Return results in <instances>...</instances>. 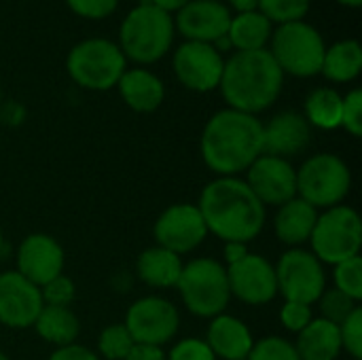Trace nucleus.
I'll list each match as a JSON object with an SVG mask.
<instances>
[{"label":"nucleus","instance_id":"obj_27","mask_svg":"<svg viewBox=\"0 0 362 360\" xmlns=\"http://www.w3.org/2000/svg\"><path fill=\"white\" fill-rule=\"evenodd\" d=\"M38 337H42L47 344L62 348L68 344H74L81 333V323L76 314L70 308H51L45 306L32 327Z\"/></svg>","mask_w":362,"mask_h":360},{"label":"nucleus","instance_id":"obj_12","mask_svg":"<svg viewBox=\"0 0 362 360\" xmlns=\"http://www.w3.org/2000/svg\"><path fill=\"white\" fill-rule=\"evenodd\" d=\"M225 68V55H221L208 42L185 40L172 55V70L178 83L195 93H208L218 89Z\"/></svg>","mask_w":362,"mask_h":360},{"label":"nucleus","instance_id":"obj_23","mask_svg":"<svg viewBox=\"0 0 362 360\" xmlns=\"http://www.w3.org/2000/svg\"><path fill=\"white\" fill-rule=\"evenodd\" d=\"M295 350L301 360H337L344 352L339 327L325 318H312V323L297 333Z\"/></svg>","mask_w":362,"mask_h":360},{"label":"nucleus","instance_id":"obj_43","mask_svg":"<svg viewBox=\"0 0 362 360\" xmlns=\"http://www.w3.org/2000/svg\"><path fill=\"white\" fill-rule=\"evenodd\" d=\"M248 255V244H240V242H227L225 248H223V257H225V267L242 261L244 257Z\"/></svg>","mask_w":362,"mask_h":360},{"label":"nucleus","instance_id":"obj_15","mask_svg":"<svg viewBox=\"0 0 362 360\" xmlns=\"http://www.w3.org/2000/svg\"><path fill=\"white\" fill-rule=\"evenodd\" d=\"M231 297L246 306H265L278 297L276 267L263 255L248 252L242 261L227 267Z\"/></svg>","mask_w":362,"mask_h":360},{"label":"nucleus","instance_id":"obj_39","mask_svg":"<svg viewBox=\"0 0 362 360\" xmlns=\"http://www.w3.org/2000/svg\"><path fill=\"white\" fill-rule=\"evenodd\" d=\"M165 356L168 360H216L206 339H197V337H187L176 342V346H172V350Z\"/></svg>","mask_w":362,"mask_h":360},{"label":"nucleus","instance_id":"obj_37","mask_svg":"<svg viewBox=\"0 0 362 360\" xmlns=\"http://www.w3.org/2000/svg\"><path fill=\"white\" fill-rule=\"evenodd\" d=\"M66 6L83 19H91V21H100L110 17L117 6L119 0H66Z\"/></svg>","mask_w":362,"mask_h":360},{"label":"nucleus","instance_id":"obj_32","mask_svg":"<svg viewBox=\"0 0 362 360\" xmlns=\"http://www.w3.org/2000/svg\"><path fill=\"white\" fill-rule=\"evenodd\" d=\"M316 303L320 308V318H325L333 325H341L358 308V303L354 299L339 293L337 289H325V293L320 295V299Z\"/></svg>","mask_w":362,"mask_h":360},{"label":"nucleus","instance_id":"obj_8","mask_svg":"<svg viewBox=\"0 0 362 360\" xmlns=\"http://www.w3.org/2000/svg\"><path fill=\"white\" fill-rule=\"evenodd\" d=\"M352 189L350 166L333 153H316L297 168V197L316 210L341 206Z\"/></svg>","mask_w":362,"mask_h":360},{"label":"nucleus","instance_id":"obj_45","mask_svg":"<svg viewBox=\"0 0 362 360\" xmlns=\"http://www.w3.org/2000/svg\"><path fill=\"white\" fill-rule=\"evenodd\" d=\"M151 4H155L157 8H161V11H165V13H170V15H176L187 2H191V0H148Z\"/></svg>","mask_w":362,"mask_h":360},{"label":"nucleus","instance_id":"obj_22","mask_svg":"<svg viewBox=\"0 0 362 360\" xmlns=\"http://www.w3.org/2000/svg\"><path fill=\"white\" fill-rule=\"evenodd\" d=\"M316 221L318 210L301 197H293L291 202L278 208V214L274 219V231L282 244L291 248H301L305 242H310Z\"/></svg>","mask_w":362,"mask_h":360},{"label":"nucleus","instance_id":"obj_2","mask_svg":"<svg viewBox=\"0 0 362 360\" xmlns=\"http://www.w3.org/2000/svg\"><path fill=\"white\" fill-rule=\"evenodd\" d=\"M199 153L216 176H240L263 155V123L259 117L223 108L214 112L199 138Z\"/></svg>","mask_w":362,"mask_h":360},{"label":"nucleus","instance_id":"obj_4","mask_svg":"<svg viewBox=\"0 0 362 360\" xmlns=\"http://www.w3.org/2000/svg\"><path fill=\"white\" fill-rule=\"evenodd\" d=\"M174 36V15L144 0L123 17L117 45L127 62L146 68L170 53Z\"/></svg>","mask_w":362,"mask_h":360},{"label":"nucleus","instance_id":"obj_24","mask_svg":"<svg viewBox=\"0 0 362 360\" xmlns=\"http://www.w3.org/2000/svg\"><path fill=\"white\" fill-rule=\"evenodd\" d=\"M182 265L185 263L178 255L161 246H153L140 252L136 261V274L151 289H176Z\"/></svg>","mask_w":362,"mask_h":360},{"label":"nucleus","instance_id":"obj_14","mask_svg":"<svg viewBox=\"0 0 362 360\" xmlns=\"http://www.w3.org/2000/svg\"><path fill=\"white\" fill-rule=\"evenodd\" d=\"M244 174L246 185L265 208H280L297 197V170L288 159L263 153Z\"/></svg>","mask_w":362,"mask_h":360},{"label":"nucleus","instance_id":"obj_40","mask_svg":"<svg viewBox=\"0 0 362 360\" xmlns=\"http://www.w3.org/2000/svg\"><path fill=\"white\" fill-rule=\"evenodd\" d=\"M49 360H100V356L93 350H89V348H85V346H81V344L74 342V344L55 348L51 352Z\"/></svg>","mask_w":362,"mask_h":360},{"label":"nucleus","instance_id":"obj_5","mask_svg":"<svg viewBox=\"0 0 362 360\" xmlns=\"http://www.w3.org/2000/svg\"><path fill=\"white\" fill-rule=\"evenodd\" d=\"M125 70L127 59L123 51L115 40L104 36L78 40L66 55L68 76L89 91H108L117 87Z\"/></svg>","mask_w":362,"mask_h":360},{"label":"nucleus","instance_id":"obj_46","mask_svg":"<svg viewBox=\"0 0 362 360\" xmlns=\"http://www.w3.org/2000/svg\"><path fill=\"white\" fill-rule=\"evenodd\" d=\"M335 2H339L341 6H348V8H358L362 4V0H335Z\"/></svg>","mask_w":362,"mask_h":360},{"label":"nucleus","instance_id":"obj_42","mask_svg":"<svg viewBox=\"0 0 362 360\" xmlns=\"http://www.w3.org/2000/svg\"><path fill=\"white\" fill-rule=\"evenodd\" d=\"M0 115H2V121L4 123H11V125H17L19 121H23L25 117V110L19 102H6V104H0Z\"/></svg>","mask_w":362,"mask_h":360},{"label":"nucleus","instance_id":"obj_44","mask_svg":"<svg viewBox=\"0 0 362 360\" xmlns=\"http://www.w3.org/2000/svg\"><path fill=\"white\" fill-rule=\"evenodd\" d=\"M227 8H229L233 15L259 11V0H227Z\"/></svg>","mask_w":362,"mask_h":360},{"label":"nucleus","instance_id":"obj_11","mask_svg":"<svg viewBox=\"0 0 362 360\" xmlns=\"http://www.w3.org/2000/svg\"><path fill=\"white\" fill-rule=\"evenodd\" d=\"M123 325L129 331L134 344L163 348L165 344L174 342L180 329V314L172 301L148 295L129 306Z\"/></svg>","mask_w":362,"mask_h":360},{"label":"nucleus","instance_id":"obj_26","mask_svg":"<svg viewBox=\"0 0 362 360\" xmlns=\"http://www.w3.org/2000/svg\"><path fill=\"white\" fill-rule=\"evenodd\" d=\"M272 34L274 23L261 11H250L231 15L227 38L233 51H261L267 49Z\"/></svg>","mask_w":362,"mask_h":360},{"label":"nucleus","instance_id":"obj_7","mask_svg":"<svg viewBox=\"0 0 362 360\" xmlns=\"http://www.w3.org/2000/svg\"><path fill=\"white\" fill-rule=\"evenodd\" d=\"M267 51L284 76L291 74L297 79H312L322 70L327 42L318 28L303 19L274 28Z\"/></svg>","mask_w":362,"mask_h":360},{"label":"nucleus","instance_id":"obj_20","mask_svg":"<svg viewBox=\"0 0 362 360\" xmlns=\"http://www.w3.org/2000/svg\"><path fill=\"white\" fill-rule=\"evenodd\" d=\"M206 344L210 346L216 360L248 359L255 337L244 320L231 314H218L210 318Z\"/></svg>","mask_w":362,"mask_h":360},{"label":"nucleus","instance_id":"obj_18","mask_svg":"<svg viewBox=\"0 0 362 360\" xmlns=\"http://www.w3.org/2000/svg\"><path fill=\"white\" fill-rule=\"evenodd\" d=\"M231 15L223 0H191L174 15V28L185 40L212 45L229 32Z\"/></svg>","mask_w":362,"mask_h":360},{"label":"nucleus","instance_id":"obj_50","mask_svg":"<svg viewBox=\"0 0 362 360\" xmlns=\"http://www.w3.org/2000/svg\"><path fill=\"white\" fill-rule=\"evenodd\" d=\"M240 360H248V359H240Z\"/></svg>","mask_w":362,"mask_h":360},{"label":"nucleus","instance_id":"obj_6","mask_svg":"<svg viewBox=\"0 0 362 360\" xmlns=\"http://www.w3.org/2000/svg\"><path fill=\"white\" fill-rule=\"evenodd\" d=\"M176 289L185 308L197 318L210 320L225 314L231 301L227 267L210 257H199L185 263Z\"/></svg>","mask_w":362,"mask_h":360},{"label":"nucleus","instance_id":"obj_1","mask_svg":"<svg viewBox=\"0 0 362 360\" xmlns=\"http://www.w3.org/2000/svg\"><path fill=\"white\" fill-rule=\"evenodd\" d=\"M195 206L208 233L216 236L225 244H250L259 238L267 219L265 206L240 176H216L202 189Z\"/></svg>","mask_w":362,"mask_h":360},{"label":"nucleus","instance_id":"obj_48","mask_svg":"<svg viewBox=\"0 0 362 360\" xmlns=\"http://www.w3.org/2000/svg\"><path fill=\"white\" fill-rule=\"evenodd\" d=\"M0 360H11V359H8V356H6L4 352H0Z\"/></svg>","mask_w":362,"mask_h":360},{"label":"nucleus","instance_id":"obj_19","mask_svg":"<svg viewBox=\"0 0 362 360\" xmlns=\"http://www.w3.org/2000/svg\"><path fill=\"white\" fill-rule=\"evenodd\" d=\"M312 142V127L303 112L282 110L263 123V153L288 159L303 153Z\"/></svg>","mask_w":362,"mask_h":360},{"label":"nucleus","instance_id":"obj_28","mask_svg":"<svg viewBox=\"0 0 362 360\" xmlns=\"http://www.w3.org/2000/svg\"><path fill=\"white\" fill-rule=\"evenodd\" d=\"M341 106L344 95L333 87H316L308 93L303 102V117L310 127L333 132L341 127Z\"/></svg>","mask_w":362,"mask_h":360},{"label":"nucleus","instance_id":"obj_41","mask_svg":"<svg viewBox=\"0 0 362 360\" xmlns=\"http://www.w3.org/2000/svg\"><path fill=\"white\" fill-rule=\"evenodd\" d=\"M125 360H168L163 348L159 346H144V344H134Z\"/></svg>","mask_w":362,"mask_h":360},{"label":"nucleus","instance_id":"obj_36","mask_svg":"<svg viewBox=\"0 0 362 360\" xmlns=\"http://www.w3.org/2000/svg\"><path fill=\"white\" fill-rule=\"evenodd\" d=\"M341 127L354 136H362V89H350L344 95V106H341Z\"/></svg>","mask_w":362,"mask_h":360},{"label":"nucleus","instance_id":"obj_16","mask_svg":"<svg viewBox=\"0 0 362 360\" xmlns=\"http://www.w3.org/2000/svg\"><path fill=\"white\" fill-rule=\"evenodd\" d=\"M45 308L40 289L15 269L0 274V325L6 329H32Z\"/></svg>","mask_w":362,"mask_h":360},{"label":"nucleus","instance_id":"obj_34","mask_svg":"<svg viewBox=\"0 0 362 360\" xmlns=\"http://www.w3.org/2000/svg\"><path fill=\"white\" fill-rule=\"evenodd\" d=\"M40 297L45 306L51 308H70V303L76 297V286L68 276H57L45 286H40Z\"/></svg>","mask_w":362,"mask_h":360},{"label":"nucleus","instance_id":"obj_9","mask_svg":"<svg viewBox=\"0 0 362 360\" xmlns=\"http://www.w3.org/2000/svg\"><path fill=\"white\" fill-rule=\"evenodd\" d=\"M310 244V252L322 265H337L341 261L358 257L362 248L361 214L352 206L344 204L318 212Z\"/></svg>","mask_w":362,"mask_h":360},{"label":"nucleus","instance_id":"obj_3","mask_svg":"<svg viewBox=\"0 0 362 360\" xmlns=\"http://www.w3.org/2000/svg\"><path fill=\"white\" fill-rule=\"evenodd\" d=\"M282 87L284 72L267 49L235 51L229 55L218 85L227 108L255 117L278 102Z\"/></svg>","mask_w":362,"mask_h":360},{"label":"nucleus","instance_id":"obj_33","mask_svg":"<svg viewBox=\"0 0 362 360\" xmlns=\"http://www.w3.org/2000/svg\"><path fill=\"white\" fill-rule=\"evenodd\" d=\"M248 360H301L295 344L278 337V335H267L263 339H255V346L248 354Z\"/></svg>","mask_w":362,"mask_h":360},{"label":"nucleus","instance_id":"obj_29","mask_svg":"<svg viewBox=\"0 0 362 360\" xmlns=\"http://www.w3.org/2000/svg\"><path fill=\"white\" fill-rule=\"evenodd\" d=\"M134 348V339L123 323L108 325L98 337V352L104 360H125Z\"/></svg>","mask_w":362,"mask_h":360},{"label":"nucleus","instance_id":"obj_49","mask_svg":"<svg viewBox=\"0 0 362 360\" xmlns=\"http://www.w3.org/2000/svg\"><path fill=\"white\" fill-rule=\"evenodd\" d=\"M0 104H2V89H0Z\"/></svg>","mask_w":362,"mask_h":360},{"label":"nucleus","instance_id":"obj_47","mask_svg":"<svg viewBox=\"0 0 362 360\" xmlns=\"http://www.w3.org/2000/svg\"><path fill=\"white\" fill-rule=\"evenodd\" d=\"M2 246H4V238H2V227H0V252H2Z\"/></svg>","mask_w":362,"mask_h":360},{"label":"nucleus","instance_id":"obj_25","mask_svg":"<svg viewBox=\"0 0 362 360\" xmlns=\"http://www.w3.org/2000/svg\"><path fill=\"white\" fill-rule=\"evenodd\" d=\"M362 72V47L356 38H341L333 45H327L322 70L331 83L346 85L361 76Z\"/></svg>","mask_w":362,"mask_h":360},{"label":"nucleus","instance_id":"obj_31","mask_svg":"<svg viewBox=\"0 0 362 360\" xmlns=\"http://www.w3.org/2000/svg\"><path fill=\"white\" fill-rule=\"evenodd\" d=\"M333 282L339 293L348 295L350 299H354L356 303L362 299V261L361 255L352 257L348 261H341L337 265H333Z\"/></svg>","mask_w":362,"mask_h":360},{"label":"nucleus","instance_id":"obj_10","mask_svg":"<svg viewBox=\"0 0 362 360\" xmlns=\"http://www.w3.org/2000/svg\"><path fill=\"white\" fill-rule=\"evenodd\" d=\"M274 267L278 293L284 301L314 306L327 289L325 265L305 248L286 250Z\"/></svg>","mask_w":362,"mask_h":360},{"label":"nucleus","instance_id":"obj_17","mask_svg":"<svg viewBox=\"0 0 362 360\" xmlns=\"http://www.w3.org/2000/svg\"><path fill=\"white\" fill-rule=\"evenodd\" d=\"M17 274H21L34 286H45L53 278L64 274L66 255L59 242L47 233H30L17 248Z\"/></svg>","mask_w":362,"mask_h":360},{"label":"nucleus","instance_id":"obj_38","mask_svg":"<svg viewBox=\"0 0 362 360\" xmlns=\"http://www.w3.org/2000/svg\"><path fill=\"white\" fill-rule=\"evenodd\" d=\"M314 314H312V306L305 303H297V301H284L282 310H280V323L286 331L291 333H301L310 323H312Z\"/></svg>","mask_w":362,"mask_h":360},{"label":"nucleus","instance_id":"obj_35","mask_svg":"<svg viewBox=\"0 0 362 360\" xmlns=\"http://www.w3.org/2000/svg\"><path fill=\"white\" fill-rule=\"evenodd\" d=\"M339 327L341 350H346L354 360H362V310L356 308Z\"/></svg>","mask_w":362,"mask_h":360},{"label":"nucleus","instance_id":"obj_21","mask_svg":"<svg viewBox=\"0 0 362 360\" xmlns=\"http://www.w3.org/2000/svg\"><path fill=\"white\" fill-rule=\"evenodd\" d=\"M117 89H119V95L125 102V106H129L134 112H142V115L155 112L165 100L163 81L155 72H151L148 68H142V66L127 68L121 74Z\"/></svg>","mask_w":362,"mask_h":360},{"label":"nucleus","instance_id":"obj_13","mask_svg":"<svg viewBox=\"0 0 362 360\" xmlns=\"http://www.w3.org/2000/svg\"><path fill=\"white\" fill-rule=\"evenodd\" d=\"M153 238L157 246L182 257L204 244L208 229L195 204H174L155 221Z\"/></svg>","mask_w":362,"mask_h":360},{"label":"nucleus","instance_id":"obj_30","mask_svg":"<svg viewBox=\"0 0 362 360\" xmlns=\"http://www.w3.org/2000/svg\"><path fill=\"white\" fill-rule=\"evenodd\" d=\"M312 8V0H259V11L274 23L303 21Z\"/></svg>","mask_w":362,"mask_h":360}]
</instances>
